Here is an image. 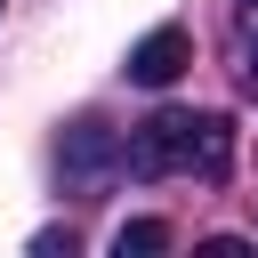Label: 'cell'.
Wrapping results in <instances>:
<instances>
[{"mask_svg":"<svg viewBox=\"0 0 258 258\" xmlns=\"http://www.w3.org/2000/svg\"><path fill=\"white\" fill-rule=\"evenodd\" d=\"M105 161H113V129H105V121H73V129H64V169L89 177V169H105Z\"/></svg>","mask_w":258,"mask_h":258,"instance_id":"obj_3","label":"cell"},{"mask_svg":"<svg viewBox=\"0 0 258 258\" xmlns=\"http://www.w3.org/2000/svg\"><path fill=\"white\" fill-rule=\"evenodd\" d=\"M113 250H121V258H161V250H169V226H161V218H129V226L113 234Z\"/></svg>","mask_w":258,"mask_h":258,"instance_id":"obj_4","label":"cell"},{"mask_svg":"<svg viewBox=\"0 0 258 258\" xmlns=\"http://www.w3.org/2000/svg\"><path fill=\"white\" fill-rule=\"evenodd\" d=\"M242 81L258 89V16H250V32H242Z\"/></svg>","mask_w":258,"mask_h":258,"instance_id":"obj_5","label":"cell"},{"mask_svg":"<svg viewBox=\"0 0 258 258\" xmlns=\"http://www.w3.org/2000/svg\"><path fill=\"white\" fill-rule=\"evenodd\" d=\"M121 161L137 169V177H169V169H194V177H226L234 169V121L226 113H153L129 145H121Z\"/></svg>","mask_w":258,"mask_h":258,"instance_id":"obj_1","label":"cell"},{"mask_svg":"<svg viewBox=\"0 0 258 258\" xmlns=\"http://www.w3.org/2000/svg\"><path fill=\"white\" fill-rule=\"evenodd\" d=\"M250 8H258V0H250Z\"/></svg>","mask_w":258,"mask_h":258,"instance_id":"obj_6","label":"cell"},{"mask_svg":"<svg viewBox=\"0 0 258 258\" xmlns=\"http://www.w3.org/2000/svg\"><path fill=\"white\" fill-rule=\"evenodd\" d=\"M185 64H194V40H185V24H153V32L129 48V81H137V89H169Z\"/></svg>","mask_w":258,"mask_h":258,"instance_id":"obj_2","label":"cell"}]
</instances>
